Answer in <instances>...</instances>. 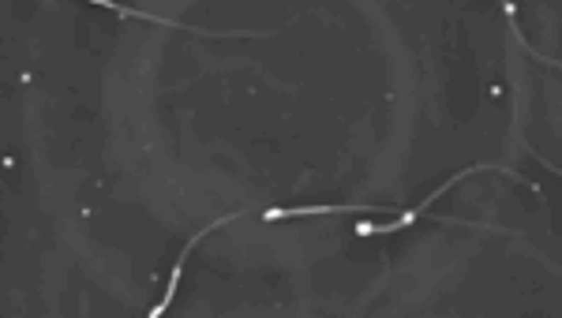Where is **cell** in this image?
I'll list each match as a JSON object with an SVG mask.
<instances>
[{"label": "cell", "instance_id": "cell-1", "mask_svg": "<svg viewBox=\"0 0 562 318\" xmlns=\"http://www.w3.org/2000/svg\"><path fill=\"white\" fill-rule=\"evenodd\" d=\"M86 4H98V8L120 11V16H139V19H147V16H142V11H132V8H120V4H113V0H86Z\"/></svg>", "mask_w": 562, "mask_h": 318}]
</instances>
